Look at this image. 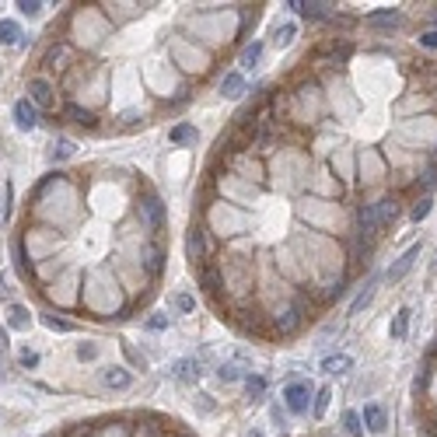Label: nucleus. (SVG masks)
<instances>
[{
    "label": "nucleus",
    "mask_w": 437,
    "mask_h": 437,
    "mask_svg": "<svg viewBox=\"0 0 437 437\" xmlns=\"http://www.w3.org/2000/svg\"><path fill=\"white\" fill-rule=\"evenodd\" d=\"M245 396H249L252 403H259V399L266 396V378H263V375H249V378H245Z\"/></svg>",
    "instance_id": "412c9836"
},
{
    "label": "nucleus",
    "mask_w": 437,
    "mask_h": 437,
    "mask_svg": "<svg viewBox=\"0 0 437 437\" xmlns=\"http://www.w3.org/2000/svg\"><path fill=\"white\" fill-rule=\"evenodd\" d=\"M410 308H399L396 312V319H392V340H406V333H410Z\"/></svg>",
    "instance_id": "aec40b11"
},
{
    "label": "nucleus",
    "mask_w": 437,
    "mask_h": 437,
    "mask_svg": "<svg viewBox=\"0 0 437 437\" xmlns=\"http://www.w3.org/2000/svg\"><path fill=\"white\" fill-rule=\"evenodd\" d=\"M361 424H364L371 434H385V427H389V417H385V410H382L378 403H368V406H364V417H361Z\"/></svg>",
    "instance_id": "9d476101"
},
{
    "label": "nucleus",
    "mask_w": 437,
    "mask_h": 437,
    "mask_svg": "<svg viewBox=\"0 0 437 437\" xmlns=\"http://www.w3.org/2000/svg\"><path fill=\"white\" fill-rule=\"evenodd\" d=\"M312 399H315L312 382H291V385L284 389V406H287L294 417H305V413L312 410Z\"/></svg>",
    "instance_id": "39448f33"
},
{
    "label": "nucleus",
    "mask_w": 437,
    "mask_h": 437,
    "mask_svg": "<svg viewBox=\"0 0 437 437\" xmlns=\"http://www.w3.org/2000/svg\"><path fill=\"white\" fill-rule=\"evenodd\" d=\"M270 417H273V424H277V427H287V413H284L280 406H273V410H270Z\"/></svg>",
    "instance_id": "e433bc0d"
},
{
    "label": "nucleus",
    "mask_w": 437,
    "mask_h": 437,
    "mask_svg": "<svg viewBox=\"0 0 437 437\" xmlns=\"http://www.w3.org/2000/svg\"><path fill=\"white\" fill-rule=\"evenodd\" d=\"M417 256H420V245H410V249H406V252L399 256V263H396V266L389 270V284H396V280H403V277L410 273V266L417 263Z\"/></svg>",
    "instance_id": "ddd939ff"
},
{
    "label": "nucleus",
    "mask_w": 437,
    "mask_h": 437,
    "mask_svg": "<svg viewBox=\"0 0 437 437\" xmlns=\"http://www.w3.org/2000/svg\"><path fill=\"white\" fill-rule=\"evenodd\" d=\"M249 437H263V434H259V431H256V434H249Z\"/></svg>",
    "instance_id": "ea45409f"
},
{
    "label": "nucleus",
    "mask_w": 437,
    "mask_h": 437,
    "mask_svg": "<svg viewBox=\"0 0 437 437\" xmlns=\"http://www.w3.org/2000/svg\"><path fill=\"white\" fill-rule=\"evenodd\" d=\"M343 427H347V434H350V437H361V434H364V427H361V413H354V410H350V413L343 417Z\"/></svg>",
    "instance_id": "bb28decb"
},
{
    "label": "nucleus",
    "mask_w": 437,
    "mask_h": 437,
    "mask_svg": "<svg viewBox=\"0 0 437 437\" xmlns=\"http://www.w3.org/2000/svg\"><path fill=\"white\" fill-rule=\"evenodd\" d=\"M196 137H200V130H196L193 123H179V126H172V130H168V140H172L175 147L196 144Z\"/></svg>",
    "instance_id": "4468645a"
},
{
    "label": "nucleus",
    "mask_w": 437,
    "mask_h": 437,
    "mask_svg": "<svg viewBox=\"0 0 437 437\" xmlns=\"http://www.w3.org/2000/svg\"><path fill=\"white\" fill-rule=\"evenodd\" d=\"M294 35H298V25H294V21H287V25H280V28H277L273 46H277V49H287V46L294 42Z\"/></svg>",
    "instance_id": "4be33fe9"
},
{
    "label": "nucleus",
    "mask_w": 437,
    "mask_h": 437,
    "mask_svg": "<svg viewBox=\"0 0 437 437\" xmlns=\"http://www.w3.org/2000/svg\"><path fill=\"white\" fill-rule=\"evenodd\" d=\"M179 382H196L200 375H203V364L200 361H182V364H175V371H172Z\"/></svg>",
    "instance_id": "6ab92c4d"
},
{
    "label": "nucleus",
    "mask_w": 437,
    "mask_h": 437,
    "mask_svg": "<svg viewBox=\"0 0 437 437\" xmlns=\"http://www.w3.org/2000/svg\"><path fill=\"white\" fill-rule=\"evenodd\" d=\"M329 399H333V392H329V389H319V392H315V399H312V413H315V417H326Z\"/></svg>",
    "instance_id": "393cba45"
},
{
    "label": "nucleus",
    "mask_w": 437,
    "mask_h": 437,
    "mask_svg": "<svg viewBox=\"0 0 437 437\" xmlns=\"http://www.w3.org/2000/svg\"><path fill=\"white\" fill-rule=\"evenodd\" d=\"M98 354H102L98 343H81V347H77V357H81V361H95Z\"/></svg>",
    "instance_id": "473e14b6"
},
{
    "label": "nucleus",
    "mask_w": 437,
    "mask_h": 437,
    "mask_svg": "<svg viewBox=\"0 0 437 437\" xmlns=\"http://www.w3.org/2000/svg\"><path fill=\"white\" fill-rule=\"evenodd\" d=\"M147 329H151V333H161V329H168V315H151V319H147Z\"/></svg>",
    "instance_id": "72a5a7b5"
},
{
    "label": "nucleus",
    "mask_w": 437,
    "mask_h": 437,
    "mask_svg": "<svg viewBox=\"0 0 437 437\" xmlns=\"http://www.w3.org/2000/svg\"><path fill=\"white\" fill-rule=\"evenodd\" d=\"M165 221H168V210H165L161 196H158L154 189H144V196H140V203H137V224H140L144 231H151V238H161Z\"/></svg>",
    "instance_id": "f03ea898"
},
{
    "label": "nucleus",
    "mask_w": 437,
    "mask_h": 437,
    "mask_svg": "<svg viewBox=\"0 0 437 437\" xmlns=\"http://www.w3.org/2000/svg\"><path fill=\"white\" fill-rule=\"evenodd\" d=\"M74 151H77V144L63 137V140H56V144H53V161H63V158H70Z\"/></svg>",
    "instance_id": "a878e982"
},
{
    "label": "nucleus",
    "mask_w": 437,
    "mask_h": 437,
    "mask_svg": "<svg viewBox=\"0 0 437 437\" xmlns=\"http://www.w3.org/2000/svg\"><path fill=\"white\" fill-rule=\"evenodd\" d=\"M431 158H434V161H437V144H434V154H431Z\"/></svg>",
    "instance_id": "58836bf2"
},
{
    "label": "nucleus",
    "mask_w": 437,
    "mask_h": 437,
    "mask_svg": "<svg viewBox=\"0 0 437 437\" xmlns=\"http://www.w3.org/2000/svg\"><path fill=\"white\" fill-rule=\"evenodd\" d=\"M417 389H427L431 403L437 406V371H434V375H424V378H417Z\"/></svg>",
    "instance_id": "cd10ccee"
},
{
    "label": "nucleus",
    "mask_w": 437,
    "mask_h": 437,
    "mask_svg": "<svg viewBox=\"0 0 437 437\" xmlns=\"http://www.w3.org/2000/svg\"><path fill=\"white\" fill-rule=\"evenodd\" d=\"M0 46H21V25L14 18H0Z\"/></svg>",
    "instance_id": "f3484780"
},
{
    "label": "nucleus",
    "mask_w": 437,
    "mask_h": 437,
    "mask_svg": "<svg viewBox=\"0 0 437 437\" xmlns=\"http://www.w3.org/2000/svg\"><path fill=\"white\" fill-rule=\"evenodd\" d=\"M249 88H245V77L238 74V70H228L224 77H221V95L224 98H242Z\"/></svg>",
    "instance_id": "f8f14e48"
},
{
    "label": "nucleus",
    "mask_w": 437,
    "mask_h": 437,
    "mask_svg": "<svg viewBox=\"0 0 437 437\" xmlns=\"http://www.w3.org/2000/svg\"><path fill=\"white\" fill-rule=\"evenodd\" d=\"M214 249H217V242L210 238L207 224H203L200 217H193V224H189V238H186V252H189V259H193V270L203 266L207 259H214Z\"/></svg>",
    "instance_id": "7ed1b4c3"
},
{
    "label": "nucleus",
    "mask_w": 437,
    "mask_h": 437,
    "mask_svg": "<svg viewBox=\"0 0 437 437\" xmlns=\"http://www.w3.org/2000/svg\"><path fill=\"white\" fill-rule=\"evenodd\" d=\"M350 368H354L350 354H329V357H322V371L326 375H347Z\"/></svg>",
    "instance_id": "2eb2a0df"
},
{
    "label": "nucleus",
    "mask_w": 437,
    "mask_h": 437,
    "mask_svg": "<svg viewBox=\"0 0 437 437\" xmlns=\"http://www.w3.org/2000/svg\"><path fill=\"white\" fill-rule=\"evenodd\" d=\"M259 60H263V42H249V46L242 49V67H249V70H252Z\"/></svg>",
    "instance_id": "5701e85b"
},
{
    "label": "nucleus",
    "mask_w": 437,
    "mask_h": 437,
    "mask_svg": "<svg viewBox=\"0 0 437 437\" xmlns=\"http://www.w3.org/2000/svg\"><path fill=\"white\" fill-rule=\"evenodd\" d=\"M427 214H431V196H420V200L413 203V210H410V217H413V221H424Z\"/></svg>",
    "instance_id": "c85d7f7f"
},
{
    "label": "nucleus",
    "mask_w": 437,
    "mask_h": 437,
    "mask_svg": "<svg viewBox=\"0 0 437 437\" xmlns=\"http://www.w3.org/2000/svg\"><path fill=\"white\" fill-rule=\"evenodd\" d=\"M14 123H18V130H35L39 126V109L28 98H18L14 102Z\"/></svg>",
    "instance_id": "6e6552de"
},
{
    "label": "nucleus",
    "mask_w": 437,
    "mask_h": 437,
    "mask_svg": "<svg viewBox=\"0 0 437 437\" xmlns=\"http://www.w3.org/2000/svg\"><path fill=\"white\" fill-rule=\"evenodd\" d=\"M371 298H375V284H368V287H364V294H361V298L354 301V308H350V315H357V312H361V308H364V305H368Z\"/></svg>",
    "instance_id": "2f4dec72"
},
{
    "label": "nucleus",
    "mask_w": 437,
    "mask_h": 437,
    "mask_svg": "<svg viewBox=\"0 0 437 437\" xmlns=\"http://www.w3.org/2000/svg\"><path fill=\"white\" fill-rule=\"evenodd\" d=\"M63 116L74 123V126H81V130H98L102 123H98V112L91 109V105H81V102H67L63 105Z\"/></svg>",
    "instance_id": "0eeeda50"
},
{
    "label": "nucleus",
    "mask_w": 437,
    "mask_h": 437,
    "mask_svg": "<svg viewBox=\"0 0 437 437\" xmlns=\"http://www.w3.org/2000/svg\"><path fill=\"white\" fill-rule=\"evenodd\" d=\"M42 7H46V4H39V0H21V4H18V11H21L25 18H35Z\"/></svg>",
    "instance_id": "7c9ffc66"
},
{
    "label": "nucleus",
    "mask_w": 437,
    "mask_h": 437,
    "mask_svg": "<svg viewBox=\"0 0 437 437\" xmlns=\"http://www.w3.org/2000/svg\"><path fill=\"white\" fill-rule=\"evenodd\" d=\"M28 102L42 112V109H56V84L46 74L28 77Z\"/></svg>",
    "instance_id": "423d86ee"
},
{
    "label": "nucleus",
    "mask_w": 437,
    "mask_h": 437,
    "mask_svg": "<svg viewBox=\"0 0 437 437\" xmlns=\"http://www.w3.org/2000/svg\"><path fill=\"white\" fill-rule=\"evenodd\" d=\"M364 25H368V28H389V32H392V28L403 25V14H399V11H375V14L364 18Z\"/></svg>",
    "instance_id": "9b49d317"
},
{
    "label": "nucleus",
    "mask_w": 437,
    "mask_h": 437,
    "mask_svg": "<svg viewBox=\"0 0 437 437\" xmlns=\"http://www.w3.org/2000/svg\"><path fill=\"white\" fill-rule=\"evenodd\" d=\"M165 266H168V249H165V242L161 238H144L140 242V270L158 284L161 280V273H165Z\"/></svg>",
    "instance_id": "20e7f679"
},
{
    "label": "nucleus",
    "mask_w": 437,
    "mask_h": 437,
    "mask_svg": "<svg viewBox=\"0 0 437 437\" xmlns=\"http://www.w3.org/2000/svg\"><path fill=\"white\" fill-rule=\"evenodd\" d=\"M175 308H179V312H193V308H196V298H189V294H179V298H175Z\"/></svg>",
    "instance_id": "f704fd0d"
},
{
    "label": "nucleus",
    "mask_w": 437,
    "mask_h": 437,
    "mask_svg": "<svg viewBox=\"0 0 437 437\" xmlns=\"http://www.w3.org/2000/svg\"><path fill=\"white\" fill-rule=\"evenodd\" d=\"M7 326L11 329H28L32 326V315L25 305H7Z\"/></svg>",
    "instance_id": "a211bd4d"
},
{
    "label": "nucleus",
    "mask_w": 437,
    "mask_h": 437,
    "mask_svg": "<svg viewBox=\"0 0 437 437\" xmlns=\"http://www.w3.org/2000/svg\"><path fill=\"white\" fill-rule=\"evenodd\" d=\"M294 11H301L305 18H315V21H333V4H291Z\"/></svg>",
    "instance_id": "dca6fc26"
},
{
    "label": "nucleus",
    "mask_w": 437,
    "mask_h": 437,
    "mask_svg": "<svg viewBox=\"0 0 437 437\" xmlns=\"http://www.w3.org/2000/svg\"><path fill=\"white\" fill-rule=\"evenodd\" d=\"M18 364L32 371V368H39V354H35V350H28V347H21V354H18Z\"/></svg>",
    "instance_id": "c756f323"
},
{
    "label": "nucleus",
    "mask_w": 437,
    "mask_h": 437,
    "mask_svg": "<svg viewBox=\"0 0 437 437\" xmlns=\"http://www.w3.org/2000/svg\"><path fill=\"white\" fill-rule=\"evenodd\" d=\"M46 326H49L53 333H67V329H70L67 322H60V319H53V315H46Z\"/></svg>",
    "instance_id": "c9c22d12"
},
{
    "label": "nucleus",
    "mask_w": 437,
    "mask_h": 437,
    "mask_svg": "<svg viewBox=\"0 0 437 437\" xmlns=\"http://www.w3.org/2000/svg\"><path fill=\"white\" fill-rule=\"evenodd\" d=\"M56 437V434H49ZM60 437H189L186 431H179V424H168V427H98V431H70V434Z\"/></svg>",
    "instance_id": "f257e3e1"
},
{
    "label": "nucleus",
    "mask_w": 437,
    "mask_h": 437,
    "mask_svg": "<svg viewBox=\"0 0 437 437\" xmlns=\"http://www.w3.org/2000/svg\"><path fill=\"white\" fill-rule=\"evenodd\" d=\"M217 378H221V382H242L245 371H242L238 361H231V364H221V368H217Z\"/></svg>",
    "instance_id": "b1692460"
},
{
    "label": "nucleus",
    "mask_w": 437,
    "mask_h": 437,
    "mask_svg": "<svg viewBox=\"0 0 437 437\" xmlns=\"http://www.w3.org/2000/svg\"><path fill=\"white\" fill-rule=\"evenodd\" d=\"M420 46H427V49H437V32H424V35H420Z\"/></svg>",
    "instance_id": "4c0bfd02"
},
{
    "label": "nucleus",
    "mask_w": 437,
    "mask_h": 437,
    "mask_svg": "<svg viewBox=\"0 0 437 437\" xmlns=\"http://www.w3.org/2000/svg\"><path fill=\"white\" fill-rule=\"evenodd\" d=\"M102 382H105V389L123 392V389H130V385H133V371L116 364V368H105V371H102Z\"/></svg>",
    "instance_id": "1a4fd4ad"
}]
</instances>
